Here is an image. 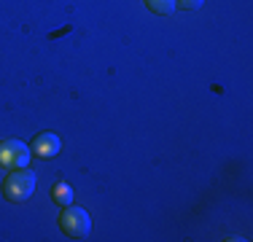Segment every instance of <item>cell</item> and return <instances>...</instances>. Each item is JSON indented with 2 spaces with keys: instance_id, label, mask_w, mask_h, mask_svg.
<instances>
[{
  "instance_id": "3957f363",
  "label": "cell",
  "mask_w": 253,
  "mask_h": 242,
  "mask_svg": "<svg viewBox=\"0 0 253 242\" xmlns=\"http://www.w3.org/2000/svg\"><path fill=\"white\" fill-rule=\"evenodd\" d=\"M0 164L8 169H22L30 164V148L22 140H3L0 143Z\"/></svg>"
},
{
  "instance_id": "6da1fadb",
  "label": "cell",
  "mask_w": 253,
  "mask_h": 242,
  "mask_svg": "<svg viewBox=\"0 0 253 242\" xmlns=\"http://www.w3.org/2000/svg\"><path fill=\"white\" fill-rule=\"evenodd\" d=\"M35 191V172H30L27 167L14 169L3 183V194L8 202H27Z\"/></svg>"
},
{
  "instance_id": "52a82bcc",
  "label": "cell",
  "mask_w": 253,
  "mask_h": 242,
  "mask_svg": "<svg viewBox=\"0 0 253 242\" xmlns=\"http://www.w3.org/2000/svg\"><path fill=\"white\" fill-rule=\"evenodd\" d=\"M202 3H205V0H175V5H180V8H186V11L202 8Z\"/></svg>"
},
{
  "instance_id": "277c9868",
  "label": "cell",
  "mask_w": 253,
  "mask_h": 242,
  "mask_svg": "<svg viewBox=\"0 0 253 242\" xmlns=\"http://www.w3.org/2000/svg\"><path fill=\"white\" fill-rule=\"evenodd\" d=\"M59 137L57 135H38L35 137V143H33V151L38 156H43V159H51V156H57L59 154Z\"/></svg>"
},
{
  "instance_id": "8992f818",
  "label": "cell",
  "mask_w": 253,
  "mask_h": 242,
  "mask_svg": "<svg viewBox=\"0 0 253 242\" xmlns=\"http://www.w3.org/2000/svg\"><path fill=\"white\" fill-rule=\"evenodd\" d=\"M146 5L154 11V14H162V16H167V14L175 11V0H146Z\"/></svg>"
},
{
  "instance_id": "7a4b0ae2",
  "label": "cell",
  "mask_w": 253,
  "mask_h": 242,
  "mask_svg": "<svg viewBox=\"0 0 253 242\" xmlns=\"http://www.w3.org/2000/svg\"><path fill=\"white\" fill-rule=\"evenodd\" d=\"M59 229H62L68 237L73 240H81L92 232V218H89L86 210L81 207H68L62 215H59Z\"/></svg>"
},
{
  "instance_id": "5b68a950",
  "label": "cell",
  "mask_w": 253,
  "mask_h": 242,
  "mask_svg": "<svg viewBox=\"0 0 253 242\" xmlns=\"http://www.w3.org/2000/svg\"><path fill=\"white\" fill-rule=\"evenodd\" d=\"M54 202L62 204V207H68V204L73 202V189H70L68 183H57L54 186Z\"/></svg>"
}]
</instances>
